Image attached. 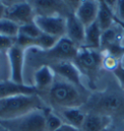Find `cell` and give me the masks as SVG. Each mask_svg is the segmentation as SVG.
I'll use <instances>...</instances> for the list:
<instances>
[{
  "instance_id": "cell-5",
  "label": "cell",
  "mask_w": 124,
  "mask_h": 131,
  "mask_svg": "<svg viewBox=\"0 0 124 131\" xmlns=\"http://www.w3.org/2000/svg\"><path fill=\"white\" fill-rule=\"evenodd\" d=\"M72 62L78 68L81 75L87 78L89 88L95 89L100 71L103 68V52L100 50L80 48Z\"/></svg>"
},
{
  "instance_id": "cell-4",
  "label": "cell",
  "mask_w": 124,
  "mask_h": 131,
  "mask_svg": "<svg viewBox=\"0 0 124 131\" xmlns=\"http://www.w3.org/2000/svg\"><path fill=\"white\" fill-rule=\"evenodd\" d=\"M80 48L75 45L67 37L60 38L54 46L49 50L42 51L33 49L31 54V62L43 65H51L61 61H73L78 53Z\"/></svg>"
},
{
  "instance_id": "cell-21",
  "label": "cell",
  "mask_w": 124,
  "mask_h": 131,
  "mask_svg": "<svg viewBox=\"0 0 124 131\" xmlns=\"http://www.w3.org/2000/svg\"><path fill=\"white\" fill-rule=\"evenodd\" d=\"M19 31V25L9 19H0V35L10 38H17Z\"/></svg>"
},
{
  "instance_id": "cell-10",
  "label": "cell",
  "mask_w": 124,
  "mask_h": 131,
  "mask_svg": "<svg viewBox=\"0 0 124 131\" xmlns=\"http://www.w3.org/2000/svg\"><path fill=\"white\" fill-rule=\"evenodd\" d=\"M5 18L20 26L34 21L35 12L30 2H17L7 6Z\"/></svg>"
},
{
  "instance_id": "cell-20",
  "label": "cell",
  "mask_w": 124,
  "mask_h": 131,
  "mask_svg": "<svg viewBox=\"0 0 124 131\" xmlns=\"http://www.w3.org/2000/svg\"><path fill=\"white\" fill-rule=\"evenodd\" d=\"M44 113H45L46 131H56L64 123L62 118L50 107L45 108Z\"/></svg>"
},
{
  "instance_id": "cell-11",
  "label": "cell",
  "mask_w": 124,
  "mask_h": 131,
  "mask_svg": "<svg viewBox=\"0 0 124 131\" xmlns=\"http://www.w3.org/2000/svg\"><path fill=\"white\" fill-rule=\"evenodd\" d=\"M48 66H50L53 70L55 76L77 85L78 88L84 89V85L83 84L82 80H81L82 75L72 61H61L58 63Z\"/></svg>"
},
{
  "instance_id": "cell-19",
  "label": "cell",
  "mask_w": 124,
  "mask_h": 131,
  "mask_svg": "<svg viewBox=\"0 0 124 131\" xmlns=\"http://www.w3.org/2000/svg\"><path fill=\"white\" fill-rule=\"evenodd\" d=\"M101 36V28L99 27L97 21H95L90 25H88L87 27H85L84 41H83V44L81 48L91 49V50H100Z\"/></svg>"
},
{
  "instance_id": "cell-27",
  "label": "cell",
  "mask_w": 124,
  "mask_h": 131,
  "mask_svg": "<svg viewBox=\"0 0 124 131\" xmlns=\"http://www.w3.org/2000/svg\"><path fill=\"white\" fill-rule=\"evenodd\" d=\"M116 12H117V19L124 23V0L115 1Z\"/></svg>"
},
{
  "instance_id": "cell-6",
  "label": "cell",
  "mask_w": 124,
  "mask_h": 131,
  "mask_svg": "<svg viewBox=\"0 0 124 131\" xmlns=\"http://www.w3.org/2000/svg\"><path fill=\"white\" fill-rule=\"evenodd\" d=\"M44 110H36L13 119L0 121V126L7 131H46Z\"/></svg>"
},
{
  "instance_id": "cell-28",
  "label": "cell",
  "mask_w": 124,
  "mask_h": 131,
  "mask_svg": "<svg viewBox=\"0 0 124 131\" xmlns=\"http://www.w3.org/2000/svg\"><path fill=\"white\" fill-rule=\"evenodd\" d=\"M56 131H82V130L78 129V128H76V127L72 126V125H70V124L63 123Z\"/></svg>"
},
{
  "instance_id": "cell-14",
  "label": "cell",
  "mask_w": 124,
  "mask_h": 131,
  "mask_svg": "<svg viewBox=\"0 0 124 131\" xmlns=\"http://www.w3.org/2000/svg\"><path fill=\"white\" fill-rule=\"evenodd\" d=\"M19 94L30 95V94H38V92L34 85L16 84L10 80L0 82V100Z\"/></svg>"
},
{
  "instance_id": "cell-13",
  "label": "cell",
  "mask_w": 124,
  "mask_h": 131,
  "mask_svg": "<svg viewBox=\"0 0 124 131\" xmlns=\"http://www.w3.org/2000/svg\"><path fill=\"white\" fill-rule=\"evenodd\" d=\"M98 11H99V1L85 0V1H80V4L75 14L80 19V21L85 27H87L88 25L96 21Z\"/></svg>"
},
{
  "instance_id": "cell-16",
  "label": "cell",
  "mask_w": 124,
  "mask_h": 131,
  "mask_svg": "<svg viewBox=\"0 0 124 131\" xmlns=\"http://www.w3.org/2000/svg\"><path fill=\"white\" fill-rule=\"evenodd\" d=\"M112 2L114 1H99V11L97 16V24L102 31H105L110 28L115 24V14L112 10Z\"/></svg>"
},
{
  "instance_id": "cell-12",
  "label": "cell",
  "mask_w": 124,
  "mask_h": 131,
  "mask_svg": "<svg viewBox=\"0 0 124 131\" xmlns=\"http://www.w3.org/2000/svg\"><path fill=\"white\" fill-rule=\"evenodd\" d=\"M84 35H85V26L80 21L75 12L67 15L65 37H67L75 45L81 48L84 41Z\"/></svg>"
},
{
  "instance_id": "cell-7",
  "label": "cell",
  "mask_w": 124,
  "mask_h": 131,
  "mask_svg": "<svg viewBox=\"0 0 124 131\" xmlns=\"http://www.w3.org/2000/svg\"><path fill=\"white\" fill-rule=\"evenodd\" d=\"M32 5L35 16H66L72 12H76L80 1H53V0H40L29 1Z\"/></svg>"
},
{
  "instance_id": "cell-8",
  "label": "cell",
  "mask_w": 124,
  "mask_h": 131,
  "mask_svg": "<svg viewBox=\"0 0 124 131\" xmlns=\"http://www.w3.org/2000/svg\"><path fill=\"white\" fill-rule=\"evenodd\" d=\"M34 24L43 33L56 38L65 37L66 18L60 15L53 16H35Z\"/></svg>"
},
{
  "instance_id": "cell-26",
  "label": "cell",
  "mask_w": 124,
  "mask_h": 131,
  "mask_svg": "<svg viewBox=\"0 0 124 131\" xmlns=\"http://www.w3.org/2000/svg\"><path fill=\"white\" fill-rule=\"evenodd\" d=\"M112 73L117 80L119 86L124 90V65L120 62L118 66L112 71Z\"/></svg>"
},
{
  "instance_id": "cell-18",
  "label": "cell",
  "mask_w": 124,
  "mask_h": 131,
  "mask_svg": "<svg viewBox=\"0 0 124 131\" xmlns=\"http://www.w3.org/2000/svg\"><path fill=\"white\" fill-rule=\"evenodd\" d=\"M112 119L97 114H86L85 119L81 130L82 131H104L109 128Z\"/></svg>"
},
{
  "instance_id": "cell-15",
  "label": "cell",
  "mask_w": 124,
  "mask_h": 131,
  "mask_svg": "<svg viewBox=\"0 0 124 131\" xmlns=\"http://www.w3.org/2000/svg\"><path fill=\"white\" fill-rule=\"evenodd\" d=\"M55 80V74L50 66L43 65L38 67L34 73V86L38 94L47 91L51 88Z\"/></svg>"
},
{
  "instance_id": "cell-2",
  "label": "cell",
  "mask_w": 124,
  "mask_h": 131,
  "mask_svg": "<svg viewBox=\"0 0 124 131\" xmlns=\"http://www.w3.org/2000/svg\"><path fill=\"white\" fill-rule=\"evenodd\" d=\"M91 92L88 89L78 88L67 81L55 76L53 84L47 91L38 94L47 107L53 111L64 108H81L86 102Z\"/></svg>"
},
{
  "instance_id": "cell-23",
  "label": "cell",
  "mask_w": 124,
  "mask_h": 131,
  "mask_svg": "<svg viewBox=\"0 0 124 131\" xmlns=\"http://www.w3.org/2000/svg\"><path fill=\"white\" fill-rule=\"evenodd\" d=\"M42 33L43 32L39 29V27L34 24V21H32L29 24L20 25L18 35L24 38H27V39H35V38L39 37Z\"/></svg>"
},
{
  "instance_id": "cell-29",
  "label": "cell",
  "mask_w": 124,
  "mask_h": 131,
  "mask_svg": "<svg viewBox=\"0 0 124 131\" xmlns=\"http://www.w3.org/2000/svg\"><path fill=\"white\" fill-rule=\"evenodd\" d=\"M6 10H7V5L2 3L0 1V19H4L5 15H6Z\"/></svg>"
},
{
  "instance_id": "cell-17",
  "label": "cell",
  "mask_w": 124,
  "mask_h": 131,
  "mask_svg": "<svg viewBox=\"0 0 124 131\" xmlns=\"http://www.w3.org/2000/svg\"><path fill=\"white\" fill-rule=\"evenodd\" d=\"M59 116L64 123L81 129L85 119L86 114L81 108H64L54 111Z\"/></svg>"
},
{
  "instance_id": "cell-9",
  "label": "cell",
  "mask_w": 124,
  "mask_h": 131,
  "mask_svg": "<svg viewBox=\"0 0 124 131\" xmlns=\"http://www.w3.org/2000/svg\"><path fill=\"white\" fill-rule=\"evenodd\" d=\"M10 63V81L16 84H24L23 82V65L25 50L15 44L7 52Z\"/></svg>"
},
{
  "instance_id": "cell-22",
  "label": "cell",
  "mask_w": 124,
  "mask_h": 131,
  "mask_svg": "<svg viewBox=\"0 0 124 131\" xmlns=\"http://www.w3.org/2000/svg\"><path fill=\"white\" fill-rule=\"evenodd\" d=\"M121 41H122V37L117 39L114 43H111L110 45H109L108 47L105 48L101 52L112 56L117 61L121 62V59L124 56V45H122Z\"/></svg>"
},
{
  "instance_id": "cell-24",
  "label": "cell",
  "mask_w": 124,
  "mask_h": 131,
  "mask_svg": "<svg viewBox=\"0 0 124 131\" xmlns=\"http://www.w3.org/2000/svg\"><path fill=\"white\" fill-rule=\"evenodd\" d=\"M119 63H120L119 61H117L115 58H114L112 56H109V54H106V53L103 52V62H102V66H103L104 69L110 70L112 72V71L115 70V68L118 66Z\"/></svg>"
},
{
  "instance_id": "cell-32",
  "label": "cell",
  "mask_w": 124,
  "mask_h": 131,
  "mask_svg": "<svg viewBox=\"0 0 124 131\" xmlns=\"http://www.w3.org/2000/svg\"><path fill=\"white\" fill-rule=\"evenodd\" d=\"M0 131H7V130H6V129H4L3 127H1V130H0Z\"/></svg>"
},
{
  "instance_id": "cell-25",
  "label": "cell",
  "mask_w": 124,
  "mask_h": 131,
  "mask_svg": "<svg viewBox=\"0 0 124 131\" xmlns=\"http://www.w3.org/2000/svg\"><path fill=\"white\" fill-rule=\"evenodd\" d=\"M17 38H10L0 35V52H8L16 44Z\"/></svg>"
},
{
  "instance_id": "cell-1",
  "label": "cell",
  "mask_w": 124,
  "mask_h": 131,
  "mask_svg": "<svg viewBox=\"0 0 124 131\" xmlns=\"http://www.w3.org/2000/svg\"><path fill=\"white\" fill-rule=\"evenodd\" d=\"M81 109L85 114L124 119V90L119 84H110L104 90L91 92Z\"/></svg>"
},
{
  "instance_id": "cell-30",
  "label": "cell",
  "mask_w": 124,
  "mask_h": 131,
  "mask_svg": "<svg viewBox=\"0 0 124 131\" xmlns=\"http://www.w3.org/2000/svg\"><path fill=\"white\" fill-rule=\"evenodd\" d=\"M115 24H116L117 25H119L121 29H123L124 30V23L123 21H121L120 19H117V17H116V15H115Z\"/></svg>"
},
{
  "instance_id": "cell-31",
  "label": "cell",
  "mask_w": 124,
  "mask_h": 131,
  "mask_svg": "<svg viewBox=\"0 0 124 131\" xmlns=\"http://www.w3.org/2000/svg\"><path fill=\"white\" fill-rule=\"evenodd\" d=\"M104 131H114V130H112V129H111L110 127H109V128H107V129H105Z\"/></svg>"
},
{
  "instance_id": "cell-3",
  "label": "cell",
  "mask_w": 124,
  "mask_h": 131,
  "mask_svg": "<svg viewBox=\"0 0 124 131\" xmlns=\"http://www.w3.org/2000/svg\"><path fill=\"white\" fill-rule=\"evenodd\" d=\"M47 105L38 94H19L0 100V121H8L24 116L36 110H44Z\"/></svg>"
}]
</instances>
